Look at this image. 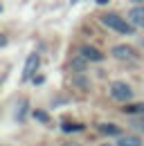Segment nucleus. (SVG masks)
Masks as SVG:
<instances>
[{
  "mask_svg": "<svg viewBox=\"0 0 144 146\" xmlns=\"http://www.w3.org/2000/svg\"><path fill=\"white\" fill-rule=\"evenodd\" d=\"M70 2H72V5H74V2H79V0H70Z\"/></svg>",
  "mask_w": 144,
  "mask_h": 146,
  "instance_id": "obj_16",
  "label": "nucleus"
},
{
  "mask_svg": "<svg viewBox=\"0 0 144 146\" xmlns=\"http://www.w3.org/2000/svg\"><path fill=\"white\" fill-rule=\"evenodd\" d=\"M81 126H70V124H63V130H79Z\"/></svg>",
  "mask_w": 144,
  "mask_h": 146,
  "instance_id": "obj_13",
  "label": "nucleus"
},
{
  "mask_svg": "<svg viewBox=\"0 0 144 146\" xmlns=\"http://www.w3.org/2000/svg\"><path fill=\"white\" fill-rule=\"evenodd\" d=\"M36 68H38V56L29 54L27 56V63H25V70H23V79H29V76L36 72Z\"/></svg>",
  "mask_w": 144,
  "mask_h": 146,
  "instance_id": "obj_5",
  "label": "nucleus"
},
{
  "mask_svg": "<svg viewBox=\"0 0 144 146\" xmlns=\"http://www.w3.org/2000/svg\"><path fill=\"white\" fill-rule=\"evenodd\" d=\"M131 2H137V5H144V0H131Z\"/></svg>",
  "mask_w": 144,
  "mask_h": 146,
  "instance_id": "obj_14",
  "label": "nucleus"
},
{
  "mask_svg": "<svg viewBox=\"0 0 144 146\" xmlns=\"http://www.w3.org/2000/svg\"><path fill=\"white\" fill-rule=\"evenodd\" d=\"M117 146H144V144H142V139H137V137H122L117 142Z\"/></svg>",
  "mask_w": 144,
  "mask_h": 146,
  "instance_id": "obj_7",
  "label": "nucleus"
},
{
  "mask_svg": "<svg viewBox=\"0 0 144 146\" xmlns=\"http://www.w3.org/2000/svg\"><path fill=\"white\" fill-rule=\"evenodd\" d=\"M86 61H88L86 56H81V58H74V61L70 63V68L74 70V72H83V70H86Z\"/></svg>",
  "mask_w": 144,
  "mask_h": 146,
  "instance_id": "obj_8",
  "label": "nucleus"
},
{
  "mask_svg": "<svg viewBox=\"0 0 144 146\" xmlns=\"http://www.w3.org/2000/svg\"><path fill=\"white\" fill-rule=\"evenodd\" d=\"M113 56H115V58H119V61H133V58H135V52H133V47L117 45V47L113 50Z\"/></svg>",
  "mask_w": 144,
  "mask_h": 146,
  "instance_id": "obj_3",
  "label": "nucleus"
},
{
  "mask_svg": "<svg viewBox=\"0 0 144 146\" xmlns=\"http://www.w3.org/2000/svg\"><path fill=\"white\" fill-rule=\"evenodd\" d=\"M126 112H144V104H137V106H126Z\"/></svg>",
  "mask_w": 144,
  "mask_h": 146,
  "instance_id": "obj_11",
  "label": "nucleus"
},
{
  "mask_svg": "<svg viewBox=\"0 0 144 146\" xmlns=\"http://www.w3.org/2000/svg\"><path fill=\"white\" fill-rule=\"evenodd\" d=\"M97 2H99V5H106V2H108V0H97Z\"/></svg>",
  "mask_w": 144,
  "mask_h": 146,
  "instance_id": "obj_15",
  "label": "nucleus"
},
{
  "mask_svg": "<svg viewBox=\"0 0 144 146\" xmlns=\"http://www.w3.org/2000/svg\"><path fill=\"white\" fill-rule=\"evenodd\" d=\"M81 56H86L88 61H104V54H101L97 47H90V45L81 47Z\"/></svg>",
  "mask_w": 144,
  "mask_h": 146,
  "instance_id": "obj_6",
  "label": "nucleus"
},
{
  "mask_svg": "<svg viewBox=\"0 0 144 146\" xmlns=\"http://www.w3.org/2000/svg\"><path fill=\"white\" fill-rule=\"evenodd\" d=\"M99 130H101V133H106V135H119V128L113 126V124H101Z\"/></svg>",
  "mask_w": 144,
  "mask_h": 146,
  "instance_id": "obj_9",
  "label": "nucleus"
},
{
  "mask_svg": "<svg viewBox=\"0 0 144 146\" xmlns=\"http://www.w3.org/2000/svg\"><path fill=\"white\" fill-rule=\"evenodd\" d=\"M110 94H113V99L124 101V104L133 99V90H131V86H126L124 81H115V83L110 86Z\"/></svg>",
  "mask_w": 144,
  "mask_h": 146,
  "instance_id": "obj_2",
  "label": "nucleus"
},
{
  "mask_svg": "<svg viewBox=\"0 0 144 146\" xmlns=\"http://www.w3.org/2000/svg\"><path fill=\"white\" fill-rule=\"evenodd\" d=\"M34 119H41V121H47V112H43V110H34Z\"/></svg>",
  "mask_w": 144,
  "mask_h": 146,
  "instance_id": "obj_12",
  "label": "nucleus"
},
{
  "mask_svg": "<svg viewBox=\"0 0 144 146\" xmlns=\"http://www.w3.org/2000/svg\"><path fill=\"white\" fill-rule=\"evenodd\" d=\"M25 110H27V101H20V106L16 108V119H18V121L25 119Z\"/></svg>",
  "mask_w": 144,
  "mask_h": 146,
  "instance_id": "obj_10",
  "label": "nucleus"
},
{
  "mask_svg": "<svg viewBox=\"0 0 144 146\" xmlns=\"http://www.w3.org/2000/svg\"><path fill=\"white\" fill-rule=\"evenodd\" d=\"M101 23L106 25L108 29H113V32H117V34H133V23H126L122 16H117V14H104L101 16Z\"/></svg>",
  "mask_w": 144,
  "mask_h": 146,
  "instance_id": "obj_1",
  "label": "nucleus"
},
{
  "mask_svg": "<svg viewBox=\"0 0 144 146\" xmlns=\"http://www.w3.org/2000/svg\"><path fill=\"white\" fill-rule=\"evenodd\" d=\"M128 20L135 25V27H144V7H133L128 11Z\"/></svg>",
  "mask_w": 144,
  "mask_h": 146,
  "instance_id": "obj_4",
  "label": "nucleus"
},
{
  "mask_svg": "<svg viewBox=\"0 0 144 146\" xmlns=\"http://www.w3.org/2000/svg\"><path fill=\"white\" fill-rule=\"evenodd\" d=\"M101 146H110V144H101Z\"/></svg>",
  "mask_w": 144,
  "mask_h": 146,
  "instance_id": "obj_17",
  "label": "nucleus"
}]
</instances>
